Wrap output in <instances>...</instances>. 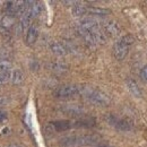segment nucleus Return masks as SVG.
Instances as JSON below:
<instances>
[{
    "mask_svg": "<svg viewBox=\"0 0 147 147\" xmlns=\"http://www.w3.org/2000/svg\"><path fill=\"white\" fill-rule=\"evenodd\" d=\"M9 78H10V74H9V71H2V73L0 74V80H2L3 83H6Z\"/></svg>",
    "mask_w": 147,
    "mask_h": 147,
    "instance_id": "4be33fe9",
    "label": "nucleus"
},
{
    "mask_svg": "<svg viewBox=\"0 0 147 147\" xmlns=\"http://www.w3.org/2000/svg\"><path fill=\"white\" fill-rule=\"evenodd\" d=\"M37 37H38V30H37V27L34 26V25L30 26V28L27 30V33H26V43L28 45L35 44V42L37 41Z\"/></svg>",
    "mask_w": 147,
    "mask_h": 147,
    "instance_id": "0eeeda50",
    "label": "nucleus"
},
{
    "mask_svg": "<svg viewBox=\"0 0 147 147\" xmlns=\"http://www.w3.org/2000/svg\"><path fill=\"white\" fill-rule=\"evenodd\" d=\"M50 50L57 55H66L68 53V49L60 42H52L50 44Z\"/></svg>",
    "mask_w": 147,
    "mask_h": 147,
    "instance_id": "9d476101",
    "label": "nucleus"
},
{
    "mask_svg": "<svg viewBox=\"0 0 147 147\" xmlns=\"http://www.w3.org/2000/svg\"><path fill=\"white\" fill-rule=\"evenodd\" d=\"M100 143V137L96 135H80L65 137L60 140L61 147H82L87 145H95Z\"/></svg>",
    "mask_w": 147,
    "mask_h": 147,
    "instance_id": "f257e3e1",
    "label": "nucleus"
},
{
    "mask_svg": "<svg viewBox=\"0 0 147 147\" xmlns=\"http://www.w3.org/2000/svg\"><path fill=\"white\" fill-rule=\"evenodd\" d=\"M96 123V120L95 118H92V117H86V118H82L79 120H77L74 126L75 127H78V128H91V127H94Z\"/></svg>",
    "mask_w": 147,
    "mask_h": 147,
    "instance_id": "6e6552de",
    "label": "nucleus"
},
{
    "mask_svg": "<svg viewBox=\"0 0 147 147\" xmlns=\"http://www.w3.org/2000/svg\"><path fill=\"white\" fill-rule=\"evenodd\" d=\"M77 32H78V34H79L80 36L83 37V40H84L87 44H90V45H95V41H94V38H93L92 34H91L88 31H86V30H84V28L77 26Z\"/></svg>",
    "mask_w": 147,
    "mask_h": 147,
    "instance_id": "ddd939ff",
    "label": "nucleus"
},
{
    "mask_svg": "<svg viewBox=\"0 0 147 147\" xmlns=\"http://www.w3.org/2000/svg\"><path fill=\"white\" fill-rule=\"evenodd\" d=\"M14 24H15V18L11 15H6V16H3L1 18V20H0V27L2 30H5V31L6 30H9L10 27H13Z\"/></svg>",
    "mask_w": 147,
    "mask_h": 147,
    "instance_id": "4468645a",
    "label": "nucleus"
},
{
    "mask_svg": "<svg viewBox=\"0 0 147 147\" xmlns=\"http://www.w3.org/2000/svg\"><path fill=\"white\" fill-rule=\"evenodd\" d=\"M49 67H50L51 70H53V71H55V73H58V74L66 73V71L68 70L67 65H65V63H62V62H52V63H50Z\"/></svg>",
    "mask_w": 147,
    "mask_h": 147,
    "instance_id": "f3484780",
    "label": "nucleus"
},
{
    "mask_svg": "<svg viewBox=\"0 0 147 147\" xmlns=\"http://www.w3.org/2000/svg\"><path fill=\"white\" fill-rule=\"evenodd\" d=\"M42 11V5L40 2H33L30 7V10H28V15L31 18H34L37 17Z\"/></svg>",
    "mask_w": 147,
    "mask_h": 147,
    "instance_id": "dca6fc26",
    "label": "nucleus"
},
{
    "mask_svg": "<svg viewBox=\"0 0 147 147\" xmlns=\"http://www.w3.org/2000/svg\"><path fill=\"white\" fill-rule=\"evenodd\" d=\"M139 76H140V78H142L143 80L147 82V65L145 67H143V69H142L140 73H139Z\"/></svg>",
    "mask_w": 147,
    "mask_h": 147,
    "instance_id": "5701e85b",
    "label": "nucleus"
},
{
    "mask_svg": "<svg viewBox=\"0 0 147 147\" xmlns=\"http://www.w3.org/2000/svg\"><path fill=\"white\" fill-rule=\"evenodd\" d=\"M108 121L111 126H113L115 129L120 130V131H129L132 129V123L129 121L128 119L125 118H117L114 115H110L108 118Z\"/></svg>",
    "mask_w": 147,
    "mask_h": 147,
    "instance_id": "39448f33",
    "label": "nucleus"
},
{
    "mask_svg": "<svg viewBox=\"0 0 147 147\" xmlns=\"http://www.w3.org/2000/svg\"><path fill=\"white\" fill-rule=\"evenodd\" d=\"M102 31L104 32L105 36H110V37H117L120 35V27L119 25L113 22V20H108V22H104L101 26Z\"/></svg>",
    "mask_w": 147,
    "mask_h": 147,
    "instance_id": "423d86ee",
    "label": "nucleus"
},
{
    "mask_svg": "<svg viewBox=\"0 0 147 147\" xmlns=\"http://www.w3.org/2000/svg\"><path fill=\"white\" fill-rule=\"evenodd\" d=\"M50 126L55 129V131H66V130L71 128L73 125H71V122L68 121V120H60V121L51 122Z\"/></svg>",
    "mask_w": 147,
    "mask_h": 147,
    "instance_id": "f8f14e48",
    "label": "nucleus"
},
{
    "mask_svg": "<svg viewBox=\"0 0 147 147\" xmlns=\"http://www.w3.org/2000/svg\"><path fill=\"white\" fill-rule=\"evenodd\" d=\"M85 7H86V6H84V5H82V3H75V6L73 7L74 16L79 17V16L86 15V13H85Z\"/></svg>",
    "mask_w": 147,
    "mask_h": 147,
    "instance_id": "6ab92c4d",
    "label": "nucleus"
},
{
    "mask_svg": "<svg viewBox=\"0 0 147 147\" xmlns=\"http://www.w3.org/2000/svg\"><path fill=\"white\" fill-rule=\"evenodd\" d=\"M63 111L68 114H71V115H78L83 112V110L77 105H67L66 108H63Z\"/></svg>",
    "mask_w": 147,
    "mask_h": 147,
    "instance_id": "aec40b11",
    "label": "nucleus"
},
{
    "mask_svg": "<svg viewBox=\"0 0 147 147\" xmlns=\"http://www.w3.org/2000/svg\"><path fill=\"white\" fill-rule=\"evenodd\" d=\"M126 85H127V87H128L129 92L131 93L135 97H142V91H140V88L138 87L137 83H136L134 79L128 78V79L126 80Z\"/></svg>",
    "mask_w": 147,
    "mask_h": 147,
    "instance_id": "9b49d317",
    "label": "nucleus"
},
{
    "mask_svg": "<svg viewBox=\"0 0 147 147\" xmlns=\"http://www.w3.org/2000/svg\"><path fill=\"white\" fill-rule=\"evenodd\" d=\"M10 68H11V63L7 59L0 60V70L1 71H9Z\"/></svg>",
    "mask_w": 147,
    "mask_h": 147,
    "instance_id": "412c9836",
    "label": "nucleus"
},
{
    "mask_svg": "<svg viewBox=\"0 0 147 147\" xmlns=\"http://www.w3.org/2000/svg\"><path fill=\"white\" fill-rule=\"evenodd\" d=\"M3 84H5V83H3V82H2V80H0V87H1V86H2V85H3Z\"/></svg>",
    "mask_w": 147,
    "mask_h": 147,
    "instance_id": "cd10ccee",
    "label": "nucleus"
},
{
    "mask_svg": "<svg viewBox=\"0 0 147 147\" xmlns=\"http://www.w3.org/2000/svg\"><path fill=\"white\" fill-rule=\"evenodd\" d=\"M6 117H7V114H6V112L3 110H1L0 109V121H2V120H5L6 119Z\"/></svg>",
    "mask_w": 147,
    "mask_h": 147,
    "instance_id": "393cba45",
    "label": "nucleus"
},
{
    "mask_svg": "<svg viewBox=\"0 0 147 147\" xmlns=\"http://www.w3.org/2000/svg\"><path fill=\"white\" fill-rule=\"evenodd\" d=\"M7 102V98L5 96H0V104H5Z\"/></svg>",
    "mask_w": 147,
    "mask_h": 147,
    "instance_id": "a878e982",
    "label": "nucleus"
},
{
    "mask_svg": "<svg viewBox=\"0 0 147 147\" xmlns=\"http://www.w3.org/2000/svg\"><path fill=\"white\" fill-rule=\"evenodd\" d=\"M10 78H11L13 84L18 85V84H20V83L23 82V79H24V75H23V73H22L19 69H15V70L11 73V75H10Z\"/></svg>",
    "mask_w": 147,
    "mask_h": 147,
    "instance_id": "a211bd4d",
    "label": "nucleus"
},
{
    "mask_svg": "<svg viewBox=\"0 0 147 147\" xmlns=\"http://www.w3.org/2000/svg\"><path fill=\"white\" fill-rule=\"evenodd\" d=\"M8 147H23V146H20L18 144H11V145H9Z\"/></svg>",
    "mask_w": 147,
    "mask_h": 147,
    "instance_id": "bb28decb",
    "label": "nucleus"
},
{
    "mask_svg": "<svg viewBox=\"0 0 147 147\" xmlns=\"http://www.w3.org/2000/svg\"><path fill=\"white\" fill-rule=\"evenodd\" d=\"M85 13L88 15H95V16H105V15L110 14V10L104 9V8H100V7H94V6H86Z\"/></svg>",
    "mask_w": 147,
    "mask_h": 147,
    "instance_id": "1a4fd4ad",
    "label": "nucleus"
},
{
    "mask_svg": "<svg viewBox=\"0 0 147 147\" xmlns=\"http://www.w3.org/2000/svg\"><path fill=\"white\" fill-rule=\"evenodd\" d=\"M77 94H79V86H76V85H63V86L58 87L53 92V95L59 98L71 97Z\"/></svg>",
    "mask_w": 147,
    "mask_h": 147,
    "instance_id": "20e7f679",
    "label": "nucleus"
},
{
    "mask_svg": "<svg viewBox=\"0 0 147 147\" xmlns=\"http://www.w3.org/2000/svg\"><path fill=\"white\" fill-rule=\"evenodd\" d=\"M19 7V1H7L5 2V10L10 14V15H14L17 13Z\"/></svg>",
    "mask_w": 147,
    "mask_h": 147,
    "instance_id": "2eb2a0df",
    "label": "nucleus"
},
{
    "mask_svg": "<svg viewBox=\"0 0 147 147\" xmlns=\"http://www.w3.org/2000/svg\"><path fill=\"white\" fill-rule=\"evenodd\" d=\"M8 57V53L6 52V50H0V60H3Z\"/></svg>",
    "mask_w": 147,
    "mask_h": 147,
    "instance_id": "b1692460",
    "label": "nucleus"
},
{
    "mask_svg": "<svg viewBox=\"0 0 147 147\" xmlns=\"http://www.w3.org/2000/svg\"><path fill=\"white\" fill-rule=\"evenodd\" d=\"M135 38L132 35L127 34L118 40L113 45V55L117 60H123L129 53L130 47L134 44Z\"/></svg>",
    "mask_w": 147,
    "mask_h": 147,
    "instance_id": "7ed1b4c3",
    "label": "nucleus"
},
{
    "mask_svg": "<svg viewBox=\"0 0 147 147\" xmlns=\"http://www.w3.org/2000/svg\"><path fill=\"white\" fill-rule=\"evenodd\" d=\"M79 94H82L85 98H87L90 102H92L93 104L96 105H101V107H105L110 103V98L109 96L104 92H102L98 88H94V87H79Z\"/></svg>",
    "mask_w": 147,
    "mask_h": 147,
    "instance_id": "f03ea898",
    "label": "nucleus"
}]
</instances>
